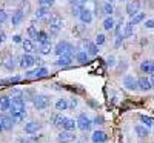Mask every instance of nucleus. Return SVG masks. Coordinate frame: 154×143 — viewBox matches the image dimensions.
Listing matches in <instances>:
<instances>
[{
  "mask_svg": "<svg viewBox=\"0 0 154 143\" xmlns=\"http://www.w3.org/2000/svg\"><path fill=\"white\" fill-rule=\"evenodd\" d=\"M12 119L16 120V123H22L26 119V106H25V100L20 96H16L11 99V108L8 111Z\"/></svg>",
  "mask_w": 154,
  "mask_h": 143,
  "instance_id": "obj_1",
  "label": "nucleus"
},
{
  "mask_svg": "<svg viewBox=\"0 0 154 143\" xmlns=\"http://www.w3.org/2000/svg\"><path fill=\"white\" fill-rule=\"evenodd\" d=\"M140 122H142V125L146 126L148 129L152 126V119H151V117H148V115H140Z\"/></svg>",
  "mask_w": 154,
  "mask_h": 143,
  "instance_id": "obj_38",
  "label": "nucleus"
},
{
  "mask_svg": "<svg viewBox=\"0 0 154 143\" xmlns=\"http://www.w3.org/2000/svg\"><path fill=\"white\" fill-rule=\"evenodd\" d=\"M106 65H108V66H114V65H116V57H114V56L108 57V59H106Z\"/></svg>",
  "mask_w": 154,
  "mask_h": 143,
  "instance_id": "obj_47",
  "label": "nucleus"
},
{
  "mask_svg": "<svg viewBox=\"0 0 154 143\" xmlns=\"http://www.w3.org/2000/svg\"><path fill=\"white\" fill-rule=\"evenodd\" d=\"M19 9L23 12L25 16L29 14V12H31V2H29V0H20V3H19Z\"/></svg>",
  "mask_w": 154,
  "mask_h": 143,
  "instance_id": "obj_28",
  "label": "nucleus"
},
{
  "mask_svg": "<svg viewBox=\"0 0 154 143\" xmlns=\"http://www.w3.org/2000/svg\"><path fill=\"white\" fill-rule=\"evenodd\" d=\"M3 68L5 69H8V71H14V68H16V63H14V59H6L5 62H3Z\"/></svg>",
  "mask_w": 154,
  "mask_h": 143,
  "instance_id": "obj_37",
  "label": "nucleus"
},
{
  "mask_svg": "<svg viewBox=\"0 0 154 143\" xmlns=\"http://www.w3.org/2000/svg\"><path fill=\"white\" fill-rule=\"evenodd\" d=\"M37 53L42 54V56H48V54H51V53H54V48L51 46V42H49V43H42V45H38Z\"/></svg>",
  "mask_w": 154,
  "mask_h": 143,
  "instance_id": "obj_23",
  "label": "nucleus"
},
{
  "mask_svg": "<svg viewBox=\"0 0 154 143\" xmlns=\"http://www.w3.org/2000/svg\"><path fill=\"white\" fill-rule=\"evenodd\" d=\"M85 46H86V53L89 54V57H94L99 54V45L96 42H91V40H86L85 42Z\"/></svg>",
  "mask_w": 154,
  "mask_h": 143,
  "instance_id": "obj_15",
  "label": "nucleus"
},
{
  "mask_svg": "<svg viewBox=\"0 0 154 143\" xmlns=\"http://www.w3.org/2000/svg\"><path fill=\"white\" fill-rule=\"evenodd\" d=\"M106 2H109V3H114V2H116V0H106Z\"/></svg>",
  "mask_w": 154,
  "mask_h": 143,
  "instance_id": "obj_55",
  "label": "nucleus"
},
{
  "mask_svg": "<svg viewBox=\"0 0 154 143\" xmlns=\"http://www.w3.org/2000/svg\"><path fill=\"white\" fill-rule=\"evenodd\" d=\"M49 16V8L48 6H38L35 11H34V17L37 20H40V19H45Z\"/></svg>",
  "mask_w": 154,
  "mask_h": 143,
  "instance_id": "obj_20",
  "label": "nucleus"
},
{
  "mask_svg": "<svg viewBox=\"0 0 154 143\" xmlns=\"http://www.w3.org/2000/svg\"><path fill=\"white\" fill-rule=\"evenodd\" d=\"M74 140H75L74 131H65V129H62V131L57 134V141L59 143H72Z\"/></svg>",
  "mask_w": 154,
  "mask_h": 143,
  "instance_id": "obj_8",
  "label": "nucleus"
},
{
  "mask_svg": "<svg viewBox=\"0 0 154 143\" xmlns=\"http://www.w3.org/2000/svg\"><path fill=\"white\" fill-rule=\"evenodd\" d=\"M17 82H20V77H8V79L0 80L2 85H5V83H17Z\"/></svg>",
  "mask_w": 154,
  "mask_h": 143,
  "instance_id": "obj_39",
  "label": "nucleus"
},
{
  "mask_svg": "<svg viewBox=\"0 0 154 143\" xmlns=\"http://www.w3.org/2000/svg\"><path fill=\"white\" fill-rule=\"evenodd\" d=\"M5 40H6V34H5L3 31H0V45H2Z\"/></svg>",
  "mask_w": 154,
  "mask_h": 143,
  "instance_id": "obj_48",
  "label": "nucleus"
},
{
  "mask_svg": "<svg viewBox=\"0 0 154 143\" xmlns=\"http://www.w3.org/2000/svg\"><path fill=\"white\" fill-rule=\"evenodd\" d=\"M82 3H86V2H91V0H80Z\"/></svg>",
  "mask_w": 154,
  "mask_h": 143,
  "instance_id": "obj_54",
  "label": "nucleus"
},
{
  "mask_svg": "<svg viewBox=\"0 0 154 143\" xmlns=\"http://www.w3.org/2000/svg\"><path fill=\"white\" fill-rule=\"evenodd\" d=\"M133 26H134V25H133L131 22H128V23L125 25V28H123V37H125V38L133 37Z\"/></svg>",
  "mask_w": 154,
  "mask_h": 143,
  "instance_id": "obj_34",
  "label": "nucleus"
},
{
  "mask_svg": "<svg viewBox=\"0 0 154 143\" xmlns=\"http://www.w3.org/2000/svg\"><path fill=\"white\" fill-rule=\"evenodd\" d=\"M23 20H25V14L20 9L12 12V16H11V25H12V26H19V25H22Z\"/></svg>",
  "mask_w": 154,
  "mask_h": 143,
  "instance_id": "obj_12",
  "label": "nucleus"
},
{
  "mask_svg": "<svg viewBox=\"0 0 154 143\" xmlns=\"http://www.w3.org/2000/svg\"><path fill=\"white\" fill-rule=\"evenodd\" d=\"M35 42H37L38 45L49 43V42H51V37H49V34H48L46 31H38V34H37V37H35Z\"/></svg>",
  "mask_w": 154,
  "mask_h": 143,
  "instance_id": "obj_24",
  "label": "nucleus"
},
{
  "mask_svg": "<svg viewBox=\"0 0 154 143\" xmlns=\"http://www.w3.org/2000/svg\"><path fill=\"white\" fill-rule=\"evenodd\" d=\"M68 105H69V109H75V108H77V105H79V102H77V99H75V97H71V100L68 102Z\"/></svg>",
  "mask_w": 154,
  "mask_h": 143,
  "instance_id": "obj_46",
  "label": "nucleus"
},
{
  "mask_svg": "<svg viewBox=\"0 0 154 143\" xmlns=\"http://www.w3.org/2000/svg\"><path fill=\"white\" fill-rule=\"evenodd\" d=\"M40 128H42V125L38 123V122L31 120V122H26V123H25L23 131H25V134H28V135H34V134H37L38 131H40Z\"/></svg>",
  "mask_w": 154,
  "mask_h": 143,
  "instance_id": "obj_7",
  "label": "nucleus"
},
{
  "mask_svg": "<svg viewBox=\"0 0 154 143\" xmlns=\"http://www.w3.org/2000/svg\"><path fill=\"white\" fill-rule=\"evenodd\" d=\"M91 125H93V120L89 119V117L86 114H79V117H77V128L80 129V131H89L91 129Z\"/></svg>",
  "mask_w": 154,
  "mask_h": 143,
  "instance_id": "obj_5",
  "label": "nucleus"
},
{
  "mask_svg": "<svg viewBox=\"0 0 154 143\" xmlns=\"http://www.w3.org/2000/svg\"><path fill=\"white\" fill-rule=\"evenodd\" d=\"M32 103H34V108L37 111H45L49 106V103H51V97L46 96V94H37L34 97Z\"/></svg>",
  "mask_w": 154,
  "mask_h": 143,
  "instance_id": "obj_4",
  "label": "nucleus"
},
{
  "mask_svg": "<svg viewBox=\"0 0 154 143\" xmlns=\"http://www.w3.org/2000/svg\"><path fill=\"white\" fill-rule=\"evenodd\" d=\"M134 131H136L137 137H140V138H143V137H148V135H149V129H148L146 126H143V125H137V126L134 128Z\"/></svg>",
  "mask_w": 154,
  "mask_h": 143,
  "instance_id": "obj_27",
  "label": "nucleus"
},
{
  "mask_svg": "<svg viewBox=\"0 0 154 143\" xmlns=\"http://www.w3.org/2000/svg\"><path fill=\"white\" fill-rule=\"evenodd\" d=\"M123 86L126 89H130V91H136V89H139V82H137V79L134 75L128 74V75L123 77Z\"/></svg>",
  "mask_w": 154,
  "mask_h": 143,
  "instance_id": "obj_11",
  "label": "nucleus"
},
{
  "mask_svg": "<svg viewBox=\"0 0 154 143\" xmlns=\"http://www.w3.org/2000/svg\"><path fill=\"white\" fill-rule=\"evenodd\" d=\"M66 117L62 115V112H56L51 115V123H53L56 128H63V123H65Z\"/></svg>",
  "mask_w": 154,
  "mask_h": 143,
  "instance_id": "obj_13",
  "label": "nucleus"
},
{
  "mask_svg": "<svg viewBox=\"0 0 154 143\" xmlns=\"http://www.w3.org/2000/svg\"><path fill=\"white\" fill-rule=\"evenodd\" d=\"M71 63H72V56H60L54 62V65L59 66V68H66V66H69Z\"/></svg>",
  "mask_w": 154,
  "mask_h": 143,
  "instance_id": "obj_14",
  "label": "nucleus"
},
{
  "mask_svg": "<svg viewBox=\"0 0 154 143\" xmlns=\"http://www.w3.org/2000/svg\"><path fill=\"white\" fill-rule=\"evenodd\" d=\"M8 20V12L5 9H0V25H3Z\"/></svg>",
  "mask_w": 154,
  "mask_h": 143,
  "instance_id": "obj_43",
  "label": "nucleus"
},
{
  "mask_svg": "<svg viewBox=\"0 0 154 143\" xmlns=\"http://www.w3.org/2000/svg\"><path fill=\"white\" fill-rule=\"evenodd\" d=\"M117 2H123V0H117Z\"/></svg>",
  "mask_w": 154,
  "mask_h": 143,
  "instance_id": "obj_56",
  "label": "nucleus"
},
{
  "mask_svg": "<svg viewBox=\"0 0 154 143\" xmlns=\"http://www.w3.org/2000/svg\"><path fill=\"white\" fill-rule=\"evenodd\" d=\"M26 34H28V37L31 38V40H34V42H35V37H37L38 31H37V28H35V25H34V23H32V25H29V28L26 29Z\"/></svg>",
  "mask_w": 154,
  "mask_h": 143,
  "instance_id": "obj_35",
  "label": "nucleus"
},
{
  "mask_svg": "<svg viewBox=\"0 0 154 143\" xmlns=\"http://www.w3.org/2000/svg\"><path fill=\"white\" fill-rule=\"evenodd\" d=\"M68 3L71 5V6H74V5H79V3H82L80 0H68Z\"/></svg>",
  "mask_w": 154,
  "mask_h": 143,
  "instance_id": "obj_50",
  "label": "nucleus"
},
{
  "mask_svg": "<svg viewBox=\"0 0 154 143\" xmlns=\"http://www.w3.org/2000/svg\"><path fill=\"white\" fill-rule=\"evenodd\" d=\"M123 38H125V37H123V32L116 35V42H114V46H116V48H119V46L122 45V42H123Z\"/></svg>",
  "mask_w": 154,
  "mask_h": 143,
  "instance_id": "obj_42",
  "label": "nucleus"
},
{
  "mask_svg": "<svg viewBox=\"0 0 154 143\" xmlns=\"http://www.w3.org/2000/svg\"><path fill=\"white\" fill-rule=\"evenodd\" d=\"M91 140H93L94 143H105V141L108 140V135H106V132H103V131H94L93 135H91Z\"/></svg>",
  "mask_w": 154,
  "mask_h": 143,
  "instance_id": "obj_18",
  "label": "nucleus"
},
{
  "mask_svg": "<svg viewBox=\"0 0 154 143\" xmlns=\"http://www.w3.org/2000/svg\"><path fill=\"white\" fill-rule=\"evenodd\" d=\"M37 62H38V60H37L32 54H26V53H25V54L20 57V66L25 68V69H29L31 66H34Z\"/></svg>",
  "mask_w": 154,
  "mask_h": 143,
  "instance_id": "obj_9",
  "label": "nucleus"
},
{
  "mask_svg": "<svg viewBox=\"0 0 154 143\" xmlns=\"http://www.w3.org/2000/svg\"><path fill=\"white\" fill-rule=\"evenodd\" d=\"M149 80H151V83H152V88H154V74H151V77H149Z\"/></svg>",
  "mask_w": 154,
  "mask_h": 143,
  "instance_id": "obj_52",
  "label": "nucleus"
},
{
  "mask_svg": "<svg viewBox=\"0 0 154 143\" xmlns=\"http://www.w3.org/2000/svg\"><path fill=\"white\" fill-rule=\"evenodd\" d=\"M48 74V69L45 66H40V68H37L34 71H28L26 77H37V79H40V77H45Z\"/></svg>",
  "mask_w": 154,
  "mask_h": 143,
  "instance_id": "obj_22",
  "label": "nucleus"
},
{
  "mask_svg": "<svg viewBox=\"0 0 154 143\" xmlns=\"http://www.w3.org/2000/svg\"><path fill=\"white\" fill-rule=\"evenodd\" d=\"M145 19H146L145 12H137L134 17H131V23H133V25H139V23L145 22Z\"/></svg>",
  "mask_w": 154,
  "mask_h": 143,
  "instance_id": "obj_33",
  "label": "nucleus"
},
{
  "mask_svg": "<svg viewBox=\"0 0 154 143\" xmlns=\"http://www.w3.org/2000/svg\"><path fill=\"white\" fill-rule=\"evenodd\" d=\"M22 48H23V51H25L26 54H32L34 51H37L35 46H34V40H31V38L23 40V42H22Z\"/></svg>",
  "mask_w": 154,
  "mask_h": 143,
  "instance_id": "obj_21",
  "label": "nucleus"
},
{
  "mask_svg": "<svg viewBox=\"0 0 154 143\" xmlns=\"http://www.w3.org/2000/svg\"><path fill=\"white\" fill-rule=\"evenodd\" d=\"M0 122H2L5 131H12V128H14V125H16V120L12 119V115L6 114V112L0 114Z\"/></svg>",
  "mask_w": 154,
  "mask_h": 143,
  "instance_id": "obj_6",
  "label": "nucleus"
},
{
  "mask_svg": "<svg viewBox=\"0 0 154 143\" xmlns=\"http://www.w3.org/2000/svg\"><path fill=\"white\" fill-rule=\"evenodd\" d=\"M54 108H56V111H57V112L66 111V109L69 108V105H68V100H66V99H59V100L54 103Z\"/></svg>",
  "mask_w": 154,
  "mask_h": 143,
  "instance_id": "obj_25",
  "label": "nucleus"
},
{
  "mask_svg": "<svg viewBox=\"0 0 154 143\" xmlns=\"http://www.w3.org/2000/svg\"><path fill=\"white\" fill-rule=\"evenodd\" d=\"M102 12L108 17V16H112V12H114V6H112V3H109V2H105L103 5H102Z\"/></svg>",
  "mask_w": 154,
  "mask_h": 143,
  "instance_id": "obj_32",
  "label": "nucleus"
},
{
  "mask_svg": "<svg viewBox=\"0 0 154 143\" xmlns=\"http://www.w3.org/2000/svg\"><path fill=\"white\" fill-rule=\"evenodd\" d=\"M122 25H123V20H119L117 23H116V26H114L116 35H117V34H122Z\"/></svg>",
  "mask_w": 154,
  "mask_h": 143,
  "instance_id": "obj_44",
  "label": "nucleus"
},
{
  "mask_svg": "<svg viewBox=\"0 0 154 143\" xmlns=\"http://www.w3.org/2000/svg\"><path fill=\"white\" fill-rule=\"evenodd\" d=\"M85 9V6H83V3H79V5H74L72 8H71V14L74 16V17H79L80 14H82V11Z\"/></svg>",
  "mask_w": 154,
  "mask_h": 143,
  "instance_id": "obj_36",
  "label": "nucleus"
},
{
  "mask_svg": "<svg viewBox=\"0 0 154 143\" xmlns=\"http://www.w3.org/2000/svg\"><path fill=\"white\" fill-rule=\"evenodd\" d=\"M143 26H145L146 29H152V28H154V20H152V19H145Z\"/></svg>",
  "mask_w": 154,
  "mask_h": 143,
  "instance_id": "obj_45",
  "label": "nucleus"
},
{
  "mask_svg": "<svg viewBox=\"0 0 154 143\" xmlns=\"http://www.w3.org/2000/svg\"><path fill=\"white\" fill-rule=\"evenodd\" d=\"M14 42H16V43H22L23 40L20 38V35H14Z\"/></svg>",
  "mask_w": 154,
  "mask_h": 143,
  "instance_id": "obj_51",
  "label": "nucleus"
},
{
  "mask_svg": "<svg viewBox=\"0 0 154 143\" xmlns=\"http://www.w3.org/2000/svg\"><path fill=\"white\" fill-rule=\"evenodd\" d=\"M38 2V5L40 6H48V8H51L54 3H56V0H37Z\"/></svg>",
  "mask_w": 154,
  "mask_h": 143,
  "instance_id": "obj_40",
  "label": "nucleus"
},
{
  "mask_svg": "<svg viewBox=\"0 0 154 143\" xmlns=\"http://www.w3.org/2000/svg\"><path fill=\"white\" fill-rule=\"evenodd\" d=\"M75 128H77V120L68 119V117H66V120H65V123H63V128L62 129H65V131H74Z\"/></svg>",
  "mask_w": 154,
  "mask_h": 143,
  "instance_id": "obj_29",
  "label": "nucleus"
},
{
  "mask_svg": "<svg viewBox=\"0 0 154 143\" xmlns=\"http://www.w3.org/2000/svg\"><path fill=\"white\" fill-rule=\"evenodd\" d=\"M102 122H103V119H102V117H99V115L93 120V123H96V125H102Z\"/></svg>",
  "mask_w": 154,
  "mask_h": 143,
  "instance_id": "obj_49",
  "label": "nucleus"
},
{
  "mask_svg": "<svg viewBox=\"0 0 154 143\" xmlns=\"http://www.w3.org/2000/svg\"><path fill=\"white\" fill-rule=\"evenodd\" d=\"M79 19H80V22L83 23V25H89L93 22V12L89 11L88 8H85L83 11H82V14L79 16Z\"/></svg>",
  "mask_w": 154,
  "mask_h": 143,
  "instance_id": "obj_19",
  "label": "nucleus"
},
{
  "mask_svg": "<svg viewBox=\"0 0 154 143\" xmlns=\"http://www.w3.org/2000/svg\"><path fill=\"white\" fill-rule=\"evenodd\" d=\"M75 60L79 63H88L89 54L86 53V51H79V53H75Z\"/></svg>",
  "mask_w": 154,
  "mask_h": 143,
  "instance_id": "obj_30",
  "label": "nucleus"
},
{
  "mask_svg": "<svg viewBox=\"0 0 154 143\" xmlns=\"http://www.w3.org/2000/svg\"><path fill=\"white\" fill-rule=\"evenodd\" d=\"M48 26H49V34L53 37H56L63 28V20L57 14H51L48 19Z\"/></svg>",
  "mask_w": 154,
  "mask_h": 143,
  "instance_id": "obj_2",
  "label": "nucleus"
},
{
  "mask_svg": "<svg viewBox=\"0 0 154 143\" xmlns=\"http://www.w3.org/2000/svg\"><path fill=\"white\" fill-rule=\"evenodd\" d=\"M137 82H139V89L143 91V93L152 89V83H151V80L148 79V77H140V79H137Z\"/></svg>",
  "mask_w": 154,
  "mask_h": 143,
  "instance_id": "obj_17",
  "label": "nucleus"
},
{
  "mask_svg": "<svg viewBox=\"0 0 154 143\" xmlns=\"http://www.w3.org/2000/svg\"><path fill=\"white\" fill-rule=\"evenodd\" d=\"M105 40H106V38H105V34H97V35H96V43H97L99 46L103 45Z\"/></svg>",
  "mask_w": 154,
  "mask_h": 143,
  "instance_id": "obj_41",
  "label": "nucleus"
},
{
  "mask_svg": "<svg viewBox=\"0 0 154 143\" xmlns=\"http://www.w3.org/2000/svg\"><path fill=\"white\" fill-rule=\"evenodd\" d=\"M114 26H116V22H114L112 16H108V17L103 20V29H105V31H111V29H114Z\"/></svg>",
  "mask_w": 154,
  "mask_h": 143,
  "instance_id": "obj_31",
  "label": "nucleus"
},
{
  "mask_svg": "<svg viewBox=\"0 0 154 143\" xmlns=\"http://www.w3.org/2000/svg\"><path fill=\"white\" fill-rule=\"evenodd\" d=\"M2 131H5V129H3V125H2V122H0V134H2Z\"/></svg>",
  "mask_w": 154,
  "mask_h": 143,
  "instance_id": "obj_53",
  "label": "nucleus"
},
{
  "mask_svg": "<svg viewBox=\"0 0 154 143\" xmlns=\"http://www.w3.org/2000/svg\"><path fill=\"white\" fill-rule=\"evenodd\" d=\"M72 53H74V46L66 40H62L54 46V54L57 57H60V56H72Z\"/></svg>",
  "mask_w": 154,
  "mask_h": 143,
  "instance_id": "obj_3",
  "label": "nucleus"
},
{
  "mask_svg": "<svg viewBox=\"0 0 154 143\" xmlns=\"http://www.w3.org/2000/svg\"><path fill=\"white\" fill-rule=\"evenodd\" d=\"M140 0H131V2H128L126 3V14L130 16V17H134L137 12H140Z\"/></svg>",
  "mask_w": 154,
  "mask_h": 143,
  "instance_id": "obj_10",
  "label": "nucleus"
},
{
  "mask_svg": "<svg viewBox=\"0 0 154 143\" xmlns=\"http://www.w3.org/2000/svg\"><path fill=\"white\" fill-rule=\"evenodd\" d=\"M9 108H11V99L8 96H2L0 97V111L6 112L9 111Z\"/></svg>",
  "mask_w": 154,
  "mask_h": 143,
  "instance_id": "obj_26",
  "label": "nucleus"
},
{
  "mask_svg": "<svg viewBox=\"0 0 154 143\" xmlns=\"http://www.w3.org/2000/svg\"><path fill=\"white\" fill-rule=\"evenodd\" d=\"M140 71L143 74H154V62L152 60H143L140 63Z\"/></svg>",
  "mask_w": 154,
  "mask_h": 143,
  "instance_id": "obj_16",
  "label": "nucleus"
}]
</instances>
